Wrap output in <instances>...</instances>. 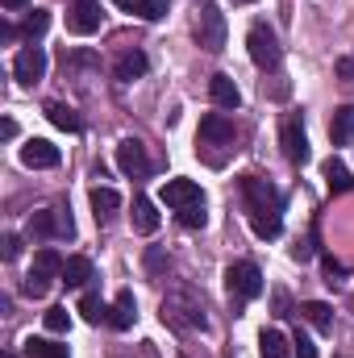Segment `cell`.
<instances>
[{
	"label": "cell",
	"mask_w": 354,
	"mask_h": 358,
	"mask_svg": "<svg viewBox=\"0 0 354 358\" xmlns=\"http://www.w3.org/2000/svg\"><path fill=\"white\" fill-rule=\"evenodd\" d=\"M242 196H246V213H250V229L259 238H279L283 234V196L259 176H242Z\"/></svg>",
	"instance_id": "1"
},
{
	"label": "cell",
	"mask_w": 354,
	"mask_h": 358,
	"mask_svg": "<svg viewBox=\"0 0 354 358\" xmlns=\"http://www.w3.org/2000/svg\"><path fill=\"white\" fill-rule=\"evenodd\" d=\"M196 46H204L208 55L225 50V17H221L217 0H200V13H196Z\"/></svg>",
	"instance_id": "2"
},
{
	"label": "cell",
	"mask_w": 354,
	"mask_h": 358,
	"mask_svg": "<svg viewBox=\"0 0 354 358\" xmlns=\"http://www.w3.org/2000/svg\"><path fill=\"white\" fill-rule=\"evenodd\" d=\"M225 287H229V296L234 300H255V296H263V271L255 267V263H229L225 271Z\"/></svg>",
	"instance_id": "3"
},
{
	"label": "cell",
	"mask_w": 354,
	"mask_h": 358,
	"mask_svg": "<svg viewBox=\"0 0 354 358\" xmlns=\"http://www.w3.org/2000/svg\"><path fill=\"white\" fill-rule=\"evenodd\" d=\"M246 46H250V59H255V67H279V38H275V29L271 25H250V34H246Z\"/></svg>",
	"instance_id": "4"
},
{
	"label": "cell",
	"mask_w": 354,
	"mask_h": 358,
	"mask_svg": "<svg viewBox=\"0 0 354 358\" xmlns=\"http://www.w3.org/2000/svg\"><path fill=\"white\" fill-rule=\"evenodd\" d=\"M76 225H71V213L67 208H42L29 217V238H71Z\"/></svg>",
	"instance_id": "5"
},
{
	"label": "cell",
	"mask_w": 354,
	"mask_h": 358,
	"mask_svg": "<svg viewBox=\"0 0 354 358\" xmlns=\"http://www.w3.org/2000/svg\"><path fill=\"white\" fill-rule=\"evenodd\" d=\"M42 76H46V50H42V46H25V50L13 59V80L29 88V84H38Z\"/></svg>",
	"instance_id": "6"
},
{
	"label": "cell",
	"mask_w": 354,
	"mask_h": 358,
	"mask_svg": "<svg viewBox=\"0 0 354 358\" xmlns=\"http://www.w3.org/2000/svg\"><path fill=\"white\" fill-rule=\"evenodd\" d=\"M67 29L80 38L96 34L100 29V0H71L67 4Z\"/></svg>",
	"instance_id": "7"
},
{
	"label": "cell",
	"mask_w": 354,
	"mask_h": 358,
	"mask_svg": "<svg viewBox=\"0 0 354 358\" xmlns=\"http://www.w3.org/2000/svg\"><path fill=\"white\" fill-rule=\"evenodd\" d=\"M163 204H171V208H192V204H204V192H200V183L196 179H167L163 183Z\"/></svg>",
	"instance_id": "8"
},
{
	"label": "cell",
	"mask_w": 354,
	"mask_h": 358,
	"mask_svg": "<svg viewBox=\"0 0 354 358\" xmlns=\"http://www.w3.org/2000/svg\"><path fill=\"white\" fill-rule=\"evenodd\" d=\"M279 146H283V155H288V163H309V134H304V125L300 121H283V129H279Z\"/></svg>",
	"instance_id": "9"
},
{
	"label": "cell",
	"mask_w": 354,
	"mask_h": 358,
	"mask_svg": "<svg viewBox=\"0 0 354 358\" xmlns=\"http://www.w3.org/2000/svg\"><path fill=\"white\" fill-rule=\"evenodd\" d=\"M59 146L55 142H46V138H29L25 146H21V163L25 167H34V171H46V167H59Z\"/></svg>",
	"instance_id": "10"
},
{
	"label": "cell",
	"mask_w": 354,
	"mask_h": 358,
	"mask_svg": "<svg viewBox=\"0 0 354 358\" xmlns=\"http://www.w3.org/2000/svg\"><path fill=\"white\" fill-rule=\"evenodd\" d=\"M117 167H121L125 176H134V179L150 176V159H146V150H142L138 138H125V142L117 146Z\"/></svg>",
	"instance_id": "11"
},
{
	"label": "cell",
	"mask_w": 354,
	"mask_h": 358,
	"mask_svg": "<svg viewBox=\"0 0 354 358\" xmlns=\"http://www.w3.org/2000/svg\"><path fill=\"white\" fill-rule=\"evenodd\" d=\"M234 142V121L225 113L200 117V146H229Z\"/></svg>",
	"instance_id": "12"
},
{
	"label": "cell",
	"mask_w": 354,
	"mask_h": 358,
	"mask_svg": "<svg viewBox=\"0 0 354 358\" xmlns=\"http://www.w3.org/2000/svg\"><path fill=\"white\" fill-rule=\"evenodd\" d=\"M163 321H171L179 329H204V313L183 300H163Z\"/></svg>",
	"instance_id": "13"
},
{
	"label": "cell",
	"mask_w": 354,
	"mask_h": 358,
	"mask_svg": "<svg viewBox=\"0 0 354 358\" xmlns=\"http://www.w3.org/2000/svg\"><path fill=\"white\" fill-rule=\"evenodd\" d=\"M208 96H213V104L225 108V113H234V108L242 104V92H238V84H234L229 76H213V80H208Z\"/></svg>",
	"instance_id": "14"
},
{
	"label": "cell",
	"mask_w": 354,
	"mask_h": 358,
	"mask_svg": "<svg viewBox=\"0 0 354 358\" xmlns=\"http://www.w3.org/2000/svg\"><path fill=\"white\" fill-rule=\"evenodd\" d=\"M134 317H138V300H134V292L125 287V292H117V300H113V308H108V325H113V329H129Z\"/></svg>",
	"instance_id": "15"
},
{
	"label": "cell",
	"mask_w": 354,
	"mask_h": 358,
	"mask_svg": "<svg viewBox=\"0 0 354 358\" xmlns=\"http://www.w3.org/2000/svg\"><path fill=\"white\" fill-rule=\"evenodd\" d=\"M146 67H150V63H146V55H142V50H125V55L117 59L113 76H117L121 84H134V80H142V76H146Z\"/></svg>",
	"instance_id": "16"
},
{
	"label": "cell",
	"mask_w": 354,
	"mask_h": 358,
	"mask_svg": "<svg viewBox=\"0 0 354 358\" xmlns=\"http://www.w3.org/2000/svg\"><path fill=\"white\" fill-rule=\"evenodd\" d=\"M330 138H334V146H346L354 138V104L334 108V117H330Z\"/></svg>",
	"instance_id": "17"
},
{
	"label": "cell",
	"mask_w": 354,
	"mask_h": 358,
	"mask_svg": "<svg viewBox=\"0 0 354 358\" xmlns=\"http://www.w3.org/2000/svg\"><path fill=\"white\" fill-rule=\"evenodd\" d=\"M46 117H50V125H59V129H67V134H80V129H84L80 113H76L71 104H63V100H50V104H46Z\"/></svg>",
	"instance_id": "18"
},
{
	"label": "cell",
	"mask_w": 354,
	"mask_h": 358,
	"mask_svg": "<svg viewBox=\"0 0 354 358\" xmlns=\"http://www.w3.org/2000/svg\"><path fill=\"white\" fill-rule=\"evenodd\" d=\"M134 229L138 234H155L159 229V213H155V200H146V196H134Z\"/></svg>",
	"instance_id": "19"
},
{
	"label": "cell",
	"mask_w": 354,
	"mask_h": 358,
	"mask_svg": "<svg viewBox=\"0 0 354 358\" xmlns=\"http://www.w3.org/2000/svg\"><path fill=\"white\" fill-rule=\"evenodd\" d=\"M67 287H84L92 279V259H84V255H71L67 263H63V275H59Z\"/></svg>",
	"instance_id": "20"
},
{
	"label": "cell",
	"mask_w": 354,
	"mask_h": 358,
	"mask_svg": "<svg viewBox=\"0 0 354 358\" xmlns=\"http://www.w3.org/2000/svg\"><path fill=\"white\" fill-rule=\"evenodd\" d=\"M330 313H334V308H330L325 300H309V304L300 308V317H304L317 334H330V329H334V317H330Z\"/></svg>",
	"instance_id": "21"
},
{
	"label": "cell",
	"mask_w": 354,
	"mask_h": 358,
	"mask_svg": "<svg viewBox=\"0 0 354 358\" xmlns=\"http://www.w3.org/2000/svg\"><path fill=\"white\" fill-rule=\"evenodd\" d=\"M113 4H121L125 13H134V17H142V21L167 17V0H113Z\"/></svg>",
	"instance_id": "22"
},
{
	"label": "cell",
	"mask_w": 354,
	"mask_h": 358,
	"mask_svg": "<svg viewBox=\"0 0 354 358\" xmlns=\"http://www.w3.org/2000/svg\"><path fill=\"white\" fill-rule=\"evenodd\" d=\"M21 355L25 358H71L63 342H50V338H29V342L21 346Z\"/></svg>",
	"instance_id": "23"
},
{
	"label": "cell",
	"mask_w": 354,
	"mask_h": 358,
	"mask_svg": "<svg viewBox=\"0 0 354 358\" xmlns=\"http://www.w3.org/2000/svg\"><path fill=\"white\" fill-rule=\"evenodd\" d=\"M259 355L263 358H288L292 355V342H288L279 329H267L263 338H259Z\"/></svg>",
	"instance_id": "24"
},
{
	"label": "cell",
	"mask_w": 354,
	"mask_h": 358,
	"mask_svg": "<svg viewBox=\"0 0 354 358\" xmlns=\"http://www.w3.org/2000/svg\"><path fill=\"white\" fill-rule=\"evenodd\" d=\"M92 208H96V221H104L121 208V196L113 187H92Z\"/></svg>",
	"instance_id": "25"
},
{
	"label": "cell",
	"mask_w": 354,
	"mask_h": 358,
	"mask_svg": "<svg viewBox=\"0 0 354 358\" xmlns=\"http://www.w3.org/2000/svg\"><path fill=\"white\" fill-rule=\"evenodd\" d=\"M321 176H325V183H330V192H346L354 179H351V171H346V163L342 159H330L325 167H321Z\"/></svg>",
	"instance_id": "26"
},
{
	"label": "cell",
	"mask_w": 354,
	"mask_h": 358,
	"mask_svg": "<svg viewBox=\"0 0 354 358\" xmlns=\"http://www.w3.org/2000/svg\"><path fill=\"white\" fill-rule=\"evenodd\" d=\"M63 263H67V259H59V250H50V246H42V250L34 255V271H42L46 279L63 275Z\"/></svg>",
	"instance_id": "27"
},
{
	"label": "cell",
	"mask_w": 354,
	"mask_h": 358,
	"mask_svg": "<svg viewBox=\"0 0 354 358\" xmlns=\"http://www.w3.org/2000/svg\"><path fill=\"white\" fill-rule=\"evenodd\" d=\"M80 313H84V321H88V325L108 321V308H104V300H100L96 292H84V296H80Z\"/></svg>",
	"instance_id": "28"
},
{
	"label": "cell",
	"mask_w": 354,
	"mask_h": 358,
	"mask_svg": "<svg viewBox=\"0 0 354 358\" xmlns=\"http://www.w3.org/2000/svg\"><path fill=\"white\" fill-rule=\"evenodd\" d=\"M46 25H50V13H46V8H34V13L25 17V25H21V34H25V38L34 42V38H42V34H46Z\"/></svg>",
	"instance_id": "29"
},
{
	"label": "cell",
	"mask_w": 354,
	"mask_h": 358,
	"mask_svg": "<svg viewBox=\"0 0 354 358\" xmlns=\"http://www.w3.org/2000/svg\"><path fill=\"white\" fill-rule=\"evenodd\" d=\"M42 321H46V329H50V334H67V329H71V317H67V308H59V304H55V308H46V317H42Z\"/></svg>",
	"instance_id": "30"
},
{
	"label": "cell",
	"mask_w": 354,
	"mask_h": 358,
	"mask_svg": "<svg viewBox=\"0 0 354 358\" xmlns=\"http://www.w3.org/2000/svg\"><path fill=\"white\" fill-rule=\"evenodd\" d=\"M21 287H25V296H34V300H38V296H46V292H50V279H46L42 271L29 267V275H25V283H21Z\"/></svg>",
	"instance_id": "31"
},
{
	"label": "cell",
	"mask_w": 354,
	"mask_h": 358,
	"mask_svg": "<svg viewBox=\"0 0 354 358\" xmlns=\"http://www.w3.org/2000/svg\"><path fill=\"white\" fill-rule=\"evenodd\" d=\"M179 225H187V229H200V225H204V204L179 208Z\"/></svg>",
	"instance_id": "32"
},
{
	"label": "cell",
	"mask_w": 354,
	"mask_h": 358,
	"mask_svg": "<svg viewBox=\"0 0 354 358\" xmlns=\"http://www.w3.org/2000/svg\"><path fill=\"white\" fill-rule=\"evenodd\" d=\"M292 355H296V358H317V346H313V338L296 334V338H292Z\"/></svg>",
	"instance_id": "33"
},
{
	"label": "cell",
	"mask_w": 354,
	"mask_h": 358,
	"mask_svg": "<svg viewBox=\"0 0 354 358\" xmlns=\"http://www.w3.org/2000/svg\"><path fill=\"white\" fill-rule=\"evenodd\" d=\"M21 255V238H4V259H17Z\"/></svg>",
	"instance_id": "34"
},
{
	"label": "cell",
	"mask_w": 354,
	"mask_h": 358,
	"mask_svg": "<svg viewBox=\"0 0 354 358\" xmlns=\"http://www.w3.org/2000/svg\"><path fill=\"white\" fill-rule=\"evenodd\" d=\"M338 76L342 80H354V59H338Z\"/></svg>",
	"instance_id": "35"
},
{
	"label": "cell",
	"mask_w": 354,
	"mask_h": 358,
	"mask_svg": "<svg viewBox=\"0 0 354 358\" xmlns=\"http://www.w3.org/2000/svg\"><path fill=\"white\" fill-rule=\"evenodd\" d=\"M325 275H330V283L342 275V263H334V259H325Z\"/></svg>",
	"instance_id": "36"
},
{
	"label": "cell",
	"mask_w": 354,
	"mask_h": 358,
	"mask_svg": "<svg viewBox=\"0 0 354 358\" xmlns=\"http://www.w3.org/2000/svg\"><path fill=\"white\" fill-rule=\"evenodd\" d=\"M0 134H4V138H17V121H13V117H4V125H0Z\"/></svg>",
	"instance_id": "37"
},
{
	"label": "cell",
	"mask_w": 354,
	"mask_h": 358,
	"mask_svg": "<svg viewBox=\"0 0 354 358\" xmlns=\"http://www.w3.org/2000/svg\"><path fill=\"white\" fill-rule=\"evenodd\" d=\"M0 4H4V8H8V13H13V8H25V4H29V0H0Z\"/></svg>",
	"instance_id": "38"
},
{
	"label": "cell",
	"mask_w": 354,
	"mask_h": 358,
	"mask_svg": "<svg viewBox=\"0 0 354 358\" xmlns=\"http://www.w3.org/2000/svg\"><path fill=\"white\" fill-rule=\"evenodd\" d=\"M234 4H255V0H234Z\"/></svg>",
	"instance_id": "39"
}]
</instances>
